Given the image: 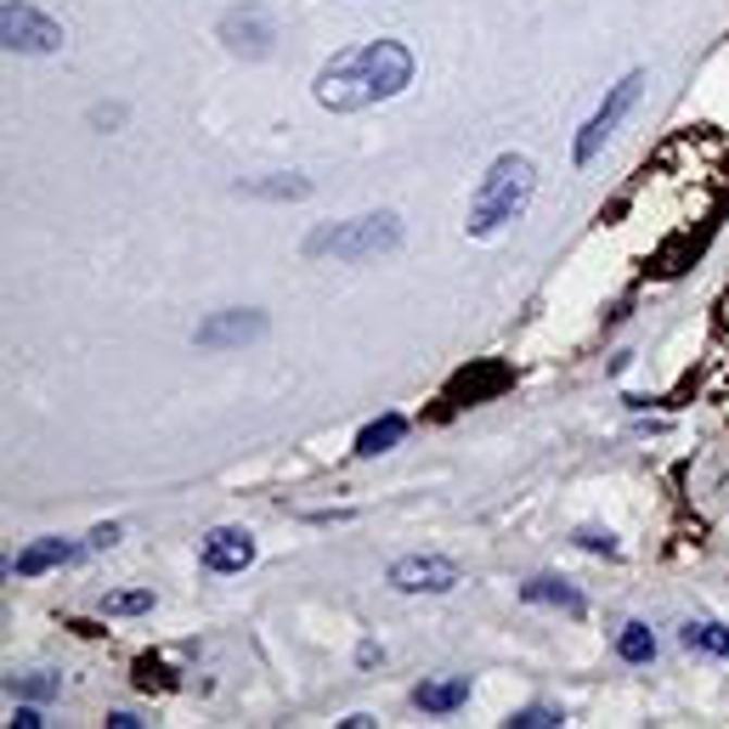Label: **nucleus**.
Wrapping results in <instances>:
<instances>
[{
  "mask_svg": "<svg viewBox=\"0 0 729 729\" xmlns=\"http://www.w3.org/2000/svg\"><path fill=\"white\" fill-rule=\"evenodd\" d=\"M402 436H407V418H402V413H385V418H374V425H362L356 458H379V453H390Z\"/></svg>",
  "mask_w": 729,
  "mask_h": 729,
  "instance_id": "nucleus-14",
  "label": "nucleus"
},
{
  "mask_svg": "<svg viewBox=\"0 0 729 729\" xmlns=\"http://www.w3.org/2000/svg\"><path fill=\"white\" fill-rule=\"evenodd\" d=\"M114 543H120V526H97L86 549H114Z\"/></svg>",
  "mask_w": 729,
  "mask_h": 729,
  "instance_id": "nucleus-24",
  "label": "nucleus"
},
{
  "mask_svg": "<svg viewBox=\"0 0 729 729\" xmlns=\"http://www.w3.org/2000/svg\"><path fill=\"white\" fill-rule=\"evenodd\" d=\"M639 91H644V68H633V74L616 79L611 97L594 108V120H588V125H582V136H577V148H571V153H577V164H594V159H600V148L616 136V125H623V120L633 114V108H639Z\"/></svg>",
  "mask_w": 729,
  "mask_h": 729,
  "instance_id": "nucleus-4",
  "label": "nucleus"
},
{
  "mask_svg": "<svg viewBox=\"0 0 729 729\" xmlns=\"http://www.w3.org/2000/svg\"><path fill=\"white\" fill-rule=\"evenodd\" d=\"M402 243V221L397 215H356V221H334V227H317L305 238V255L323 261H374V255H390V249Z\"/></svg>",
  "mask_w": 729,
  "mask_h": 729,
  "instance_id": "nucleus-3",
  "label": "nucleus"
},
{
  "mask_svg": "<svg viewBox=\"0 0 729 729\" xmlns=\"http://www.w3.org/2000/svg\"><path fill=\"white\" fill-rule=\"evenodd\" d=\"M249 199H305L312 192V181L305 176H272V181H243Z\"/></svg>",
  "mask_w": 729,
  "mask_h": 729,
  "instance_id": "nucleus-16",
  "label": "nucleus"
},
{
  "mask_svg": "<svg viewBox=\"0 0 729 729\" xmlns=\"http://www.w3.org/2000/svg\"><path fill=\"white\" fill-rule=\"evenodd\" d=\"M7 690L23 695V701H46V695H58V690H63V679H51V673H17Z\"/></svg>",
  "mask_w": 729,
  "mask_h": 729,
  "instance_id": "nucleus-19",
  "label": "nucleus"
},
{
  "mask_svg": "<svg viewBox=\"0 0 729 729\" xmlns=\"http://www.w3.org/2000/svg\"><path fill=\"white\" fill-rule=\"evenodd\" d=\"M510 385H515V368H510V362H475V368H464L453 385H447V402L475 407V402H492V397H503Z\"/></svg>",
  "mask_w": 729,
  "mask_h": 729,
  "instance_id": "nucleus-9",
  "label": "nucleus"
},
{
  "mask_svg": "<svg viewBox=\"0 0 729 729\" xmlns=\"http://www.w3.org/2000/svg\"><path fill=\"white\" fill-rule=\"evenodd\" d=\"M176 679H171V667H164L159 656H142L136 662V690H171Z\"/></svg>",
  "mask_w": 729,
  "mask_h": 729,
  "instance_id": "nucleus-21",
  "label": "nucleus"
},
{
  "mask_svg": "<svg viewBox=\"0 0 729 729\" xmlns=\"http://www.w3.org/2000/svg\"><path fill=\"white\" fill-rule=\"evenodd\" d=\"M7 724H12V729H40L46 718H40V707H29V701H23V707H17V713H12Z\"/></svg>",
  "mask_w": 729,
  "mask_h": 729,
  "instance_id": "nucleus-23",
  "label": "nucleus"
},
{
  "mask_svg": "<svg viewBox=\"0 0 729 729\" xmlns=\"http://www.w3.org/2000/svg\"><path fill=\"white\" fill-rule=\"evenodd\" d=\"M86 554L79 543H63V538H35L12 560V577H40V571H58V566H74V560Z\"/></svg>",
  "mask_w": 729,
  "mask_h": 729,
  "instance_id": "nucleus-11",
  "label": "nucleus"
},
{
  "mask_svg": "<svg viewBox=\"0 0 729 729\" xmlns=\"http://www.w3.org/2000/svg\"><path fill=\"white\" fill-rule=\"evenodd\" d=\"M560 724H566V713L549 707V701H538V707H520V713L510 718V729H560Z\"/></svg>",
  "mask_w": 729,
  "mask_h": 729,
  "instance_id": "nucleus-20",
  "label": "nucleus"
},
{
  "mask_svg": "<svg viewBox=\"0 0 729 729\" xmlns=\"http://www.w3.org/2000/svg\"><path fill=\"white\" fill-rule=\"evenodd\" d=\"M249 560H255V538H249V531H238V526H215L210 538H204V566L210 571H243Z\"/></svg>",
  "mask_w": 729,
  "mask_h": 729,
  "instance_id": "nucleus-10",
  "label": "nucleus"
},
{
  "mask_svg": "<svg viewBox=\"0 0 729 729\" xmlns=\"http://www.w3.org/2000/svg\"><path fill=\"white\" fill-rule=\"evenodd\" d=\"M153 611V588H120V594H102V616H142Z\"/></svg>",
  "mask_w": 729,
  "mask_h": 729,
  "instance_id": "nucleus-18",
  "label": "nucleus"
},
{
  "mask_svg": "<svg viewBox=\"0 0 729 729\" xmlns=\"http://www.w3.org/2000/svg\"><path fill=\"white\" fill-rule=\"evenodd\" d=\"M520 600H526V605H554V611H566V616H582V611H588L577 588L560 582V577H531V582L520 588Z\"/></svg>",
  "mask_w": 729,
  "mask_h": 729,
  "instance_id": "nucleus-13",
  "label": "nucleus"
},
{
  "mask_svg": "<svg viewBox=\"0 0 729 729\" xmlns=\"http://www.w3.org/2000/svg\"><path fill=\"white\" fill-rule=\"evenodd\" d=\"M91 120H97V125H120V120H125V108H97Z\"/></svg>",
  "mask_w": 729,
  "mask_h": 729,
  "instance_id": "nucleus-25",
  "label": "nucleus"
},
{
  "mask_svg": "<svg viewBox=\"0 0 729 729\" xmlns=\"http://www.w3.org/2000/svg\"><path fill=\"white\" fill-rule=\"evenodd\" d=\"M616 656L644 667V662H656V633L644 628V623H623V633H616Z\"/></svg>",
  "mask_w": 729,
  "mask_h": 729,
  "instance_id": "nucleus-15",
  "label": "nucleus"
},
{
  "mask_svg": "<svg viewBox=\"0 0 729 729\" xmlns=\"http://www.w3.org/2000/svg\"><path fill=\"white\" fill-rule=\"evenodd\" d=\"M458 582H464V571L441 554H407L390 566V588H402V594H447Z\"/></svg>",
  "mask_w": 729,
  "mask_h": 729,
  "instance_id": "nucleus-6",
  "label": "nucleus"
},
{
  "mask_svg": "<svg viewBox=\"0 0 729 729\" xmlns=\"http://www.w3.org/2000/svg\"><path fill=\"white\" fill-rule=\"evenodd\" d=\"M0 40H7V51H23V58H51V51H63V23L29 7V0H7Z\"/></svg>",
  "mask_w": 729,
  "mask_h": 729,
  "instance_id": "nucleus-5",
  "label": "nucleus"
},
{
  "mask_svg": "<svg viewBox=\"0 0 729 729\" xmlns=\"http://www.w3.org/2000/svg\"><path fill=\"white\" fill-rule=\"evenodd\" d=\"M266 334V312H215L210 323L192 328V345H204V351H232V345H249V340H261Z\"/></svg>",
  "mask_w": 729,
  "mask_h": 729,
  "instance_id": "nucleus-7",
  "label": "nucleus"
},
{
  "mask_svg": "<svg viewBox=\"0 0 729 729\" xmlns=\"http://www.w3.org/2000/svg\"><path fill=\"white\" fill-rule=\"evenodd\" d=\"M469 701V679H425L413 690V707L418 713H430V718H441V713H458Z\"/></svg>",
  "mask_w": 729,
  "mask_h": 729,
  "instance_id": "nucleus-12",
  "label": "nucleus"
},
{
  "mask_svg": "<svg viewBox=\"0 0 729 729\" xmlns=\"http://www.w3.org/2000/svg\"><path fill=\"white\" fill-rule=\"evenodd\" d=\"M531 192H538V171H531L526 153L492 159V171L481 176V187H475V199H469V221H464L469 238H498L510 221L526 215Z\"/></svg>",
  "mask_w": 729,
  "mask_h": 729,
  "instance_id": "nucleus-2",
  "label": "nucleus"
},
{
  "mask_svg": "<svg viewBox=\"0 0 729 729\" xmlns=\"http://www.w3.org/2000/svg\"><path fill=\"white\" fill-rule=\"evenodd\" d=\"M577 549H588V554H616V538H611V531H600V526H582V531H577Z\"/></svg>",
  "mask_w": 729,
  "mask_h": 729,
  "instance_id": "nucleus-22",
  "label": "nucleus"
},
{
  "mask_svg": "<svg viewBox=\"0 0 729 729\" xmlns=\"http://www.w3.org/2000/svg\"><path fill=\"white\" fill-rule=\"evenodd\" d=\"M413 86V51L402 40H368L340 51L317 74V102L328 114H362L374 102H390Z\"/></svg>",
  "mask_w": 729,
  "mask_h": 729,
  "instance_id": "nucleus-1",
  "label": "nucleus"
},
{
  "mask_svg": "<svg viewBox=\"0 0 729 729\" xmlns=\"http://www.w3.org/2000/svg\"><path fill=\"white\" fill-rule=\"evenodd\" d=\"M684 644H690V651H707V656H729V628L724 623H690Z\"/></svg>",
  "mask_w": 729,
  "mask_h": 729,
  "instance_id": "nucleus-17",
  "label": "nucleus"
},
{
  "mask_svg": "<svg viewBox=\"0 0 729 729\" xmlns=\"http://www.w3.org/2000/svg\"><path fill=\"white\" fill-rule=\"evenodd\" d=\"M221 40H227V51H238V58H266L277 29L261 7H238V12L221 17Z\"/></svg>",
  "mask_w": 729,
  "mask_h": 729,
  "instance_id": "nucleus-8",
  "label": "nucleus"
}]
</instances>
